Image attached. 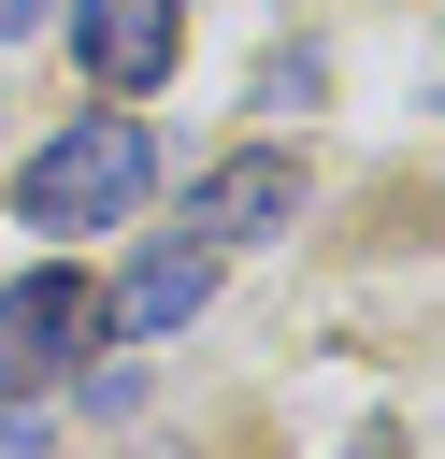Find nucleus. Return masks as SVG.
I'll return each instance as SVG.
<instances>
[{"label": "nucleus", "mask_w": 445, "mask_h": 459, "mask_svg": "<svg viewBox=\"0 0 445 459\" xmlns=\"http://www.w3.org/2000/svg\"><path fill=\"white\" fill-rule=\"evenodd\" d=\"M144 186H158L144 115H72V129H57V143L14 172V215H29V230H115Z\"/></svg>", "instance_id": "nucleus-1"}, {"label": "nucleus", "mask_w": 445, "mask_h": 459, "mask_svg": "<svg viewBox=\"0 0 445 459\" xmlns=\"http://www.w3.org/2000/svg\"><path fill=\"white\" fill-rule=\"evenodd\" d=\"M100 330H115V316H100V287H86L72 258H57V273H14V287H0V387L29 402V387H57V373H86Z\"/></svg>", "instance_id": "nucleus-2"}, {"label": "nucleus", "mask_w": 445, "mask_h": 459, "mask_svg": "<svg viewBox=\"0 0 445 459\" xmlns=\"http://www.w3.org/2000/svg\"><path fill=\"white\" fill-rule=\"evenodd\" d=\"M273 230H301V158L244 143V158H215L187 186V244H273Z\"/></svg>", "instance_id": "nucleus-3"}, {"label": "nucleus", "mask_w": 445, "mask_h": 459, "mask_svg": "<svg viewBox=\"0 0 445 459\" xmlns=\"http://www.w3.org/2000/svg\"><path fill=\"white\" fill-rule=\"evenodd\" d=\"M172 43H187V0H72V57L129 100V86H158L172 72Z\"/></svg>", "instance_id": "nucleus-4"}, {"label": "nucleus", "mask_w": 445, "mask_h": 459, "mask_svg": "<svg viewBox=\"0 0 445 459\" xmlns=\"http://www.w3.org/2000/svg\"><path fill=\"white\" fill-rule=\"evenodd\" d=\"M201 301H215V244H144V258H129V287H115V301H100V316H115V330H144V344H158V330H187V316H201Z\"/></svg>", "instance_id": "nucleus-5"}, {"label": "nucleus", "mask_w": 445, "mask_h": 459, "mask_svg": "<svg viewBox=\"0 0 445 459\" xmlns=\"http://www.w3.org/2000/svg\"><path fill=\"white\" fill-rule=\"evenodd\" d=\"M0 459H43V416L29 402H0Z\"/></svg>", "instance_id": "nucleus-6"}, {"label": "nucleus", "mask_w": 445, "mask_h": 459, "mask_svg": "<svg viewBox=\"0 0 445 459\" xmlns=\"http://www.w3.org/2000/svg\"><path fill=\"white\" fill-rule=\"evenodd\" d=\"M43 14H57V0H0V43H29V29H43Z\"/></svg>", "instance_id": "nucleus-7"}]
</instances>
